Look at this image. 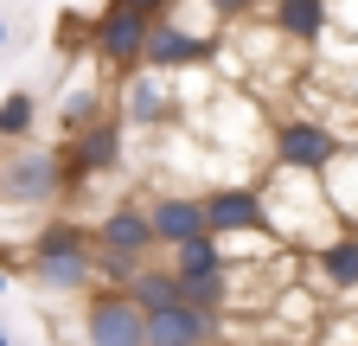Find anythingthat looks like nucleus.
I'll use <instances>...</instances> for the list:
<instances>
[{
    "mask_svg": "<svg viewBox=\"0 0 358 346\" xmlns=\"http://www.w3.org/2000/svg\"><path fill=\"white\" fill-rule=\"evenodd\" d=\"M26 276L45 295H90L96 289V237L77 219H52L26 237Z\"/></svg>",
    "mask_w": 358,
    "mask_h": 346,
    "instance_id": "f257e3e1",
    "label": "nucleus"
},
{
    "mask_svg": "<svg viewBox=\"0 0 358 346\" xmlns=\"http://www.w3.org/2000/svg\"><path fill=\"white\" fill-rule=\"evenodd\" d=\"M64 148L58 141H20L0 148V205L13 212H52L64 199Z\"/></svg>",
    "mask_w": 358,
    "mask_h": 346,
    "instance_id": "f03ea898",
    "label": "nucleus"
},
{
    "mask_svg": "<svg viewBox=\"0 0 358 346\" xmlns=\"http://www.w3.org/2000/svg\"><path fill=\"white\" fill-rule=\"evenodd\" d=\"M345 148H358V141L345 135V128H333L327 116L294 109V116H282V122H268V160L288 167V173H327Z\"/></svg>",
    "mask_w": 358,
    "mask_h": 346,
    "instance_id": "7ed1b4c3",
    "label": "nucleus"
},
{
    "mask_svg": "<svg viewBox=\"0 0 358 346\" xmlns=\"http://www.w3.org/2000/svg\"><path fill=\"white\" fill-rule=\"evenodd\" d=\"M154 26L160 20H141V13L115 7V0H103V13L90 20V58H96L103 71H115V83L134 77V71H148V39H154Z\"/></svg>",
    "mask_w": 358,
    "mask_h": 346,
    "instance_id": "20e7f679",
    "label": "nucleus"
},
{
    "mask_svg": "<svg viewBox=\"0 0 358 346\" xmlns=\"http://www.w3.org/2000/svg\"><path fill=\"white\" fill-rule=\"evenodd\" d=\"M58 148H64V180H71L64 199H77L90 180L122 173V160H128V122H122V116H103V122L77 128V135H64Z\"/></svg>",
    "mask_w": 358,
    "mask_h": 346,
    "instance_id": "39448f33",
    "label": "nucleus"
},
{
    "mask_svg": "<svg viewBox=\"0 0 358 346\" xmlns=\"http://www.w3.org/2000/svg\"><path fill=\"white\" fill-rule=\"evenodd\" d=\"M205 225H211V237H262L268 231V193L256 180L205 186Z\"/></svg>",
    "mask_w": 358,
    "mask_h": 346,
    "instance_id": "423d86ee",
    "label": "nucleus"
},
{
    "mask_svg": "<svg viewBox=\"0 0 358 346\" xmlns=\"http://www.w3.org/2000/svg\"><path fill=\"white\" fill-rule=\"evenodd\" d=\"M83 346H148V314L128 301V289L83 295Z\"/></svg>",
    "mask_w": 358,
    "mask_h": 346,
    "instance_id": "0eeeda50",
    "label": "nucleus"
},
{
    "mask_svg": "<svg viewBox=\"0 0 358 346\" xmlns=\"http://www.w3.org/2000/svg\"><path fill=\"white\" fill-rule=\"evenodd\" d=\"M217 52H224V32H192V26H179V20H160L154 39H148V71L186 77V71L217 64Z\"/></svg>",
    "mask_w": 358,
    "mask_h": 346,
    "instance_id": "6e6552de",
    "label": "nucleus"
},
{
    "mask_svg": "<svg viewBox=\"0 0 358 346\" xmlns=\"http://www.w3.org/2000/svg\"><path fill=\"white\" fill-rule=\"evenodd\" d=\"M90 237H96L103 256H134V263H154V250H160L141 199H115L109 212H96V219H90Z\"/></svg>",
    "mask_w": 358,
    "mask_h": 346,
    "instance_id": "1a4fd4ad",
    "label": "nucleus"
},
{
    "mask_svg": "<svg viewBox=\"0 0 358 346\" xmlns=\"http://www.w3.org/2000/svg\"><path fill=\"white\" fill-rule=\"evenodd\" d=\"M122 90V122H128V135H141V128H173V116H179V83L173 77H160V71H134V77H122L115 83Z\"/></svg>",
    "mask_w": 358,
    "mask_h": 346,
    "instance_id": "9d476101",
    "label": "nucleus"
},
{
    "mask_svg": "<svg viewBox=\"0 0 358 346\" xmlns=\"http://www.w3.org/2000/svg\"><path fill=\"white\" fill-rule=\"evenodd\" d=\"M141 205H148V225H154L160 250H179V244H192V237H211V225H205V193L160 186V193H148Z\"/></svg>",
    "mask_w": 358,
    "mask_h": 346,
    "instance_id": "9b49d317",
    "label": "nucleus"
},
{
    "mask_svg": "<svg viewBox=\"0 0 358 346\" xmlns=\"http://www.w3.org/2000/svg\"><path fill=\"white\" fill-rule=\"evenodd\" d=\"M307 263H313V276H320L327 295L358 301V231H352V225H339L327 244H313V250H307Z\"/></svg>",
    "mask_w": 358,
    "mask_h": 346,
    "instance_id": "f8f14e48",
    "label": "nucleus"
},
{
    "mask_svg": "<svg viewBox=\"0 0 358 346\" xmlns=\"http://www.w3.org/2000/svg\"><path fill=\"white\" fill-rule=\"evenodd\" d=\"M231 314H205V308H166L148 314V346H217Z\"/></svg>",
    "mask_w": 358,
    "mask_h": 346,
    "instance_id": "ddd939ff",
    "label": "nucleus"
},
{
    "mask_svg": "<svg viewBox=\"0 0 358 346\" xmlns=\"http://www.w3.org/2000/svg\"><path fill=\"white\" fill-rule=\"evenodd\" d=\"M268 26H275L288 46H320L333 32V0H268Z\"/></svg>",
    "mask_w": 358,
    "mask_h": 346,
    "instance_id": "4468645a",
    "label": "nucleus"
},
{
    "mask_svg": "<svg viewBox=\"0 0 358 346\" xmlns=\"http://www.w3.org/2000/svg\"><path fill=\"white\" fill-rule=\"evenodd\" d=\"M128 301H134L141 314H166V308H186V282H179L166 263H148L141 276L128 282Z\"/></svg>",
    "mask_w": 358,
    "mask_h": 346,
    "instance_id": "2eb2a0df",
    "label": "nucleus"
},
{
    "mask_svg": "<svg viewBox=\"0 0 358 346\" xmlns=\"http://www.w3.org/2000/svg\"><path fill=\"white\" fill-rule=\"evenodd\" d=\"M320 186H327V205H333V219L358 231V148H345L327 173H320Z\"/></svg>",
    "mask_w": 358,
    "mask_h": 346,
    "instance_id": "dca6fc26",
    "label": "nucleus"
},
{
    "mask_svg": "<svg viewBox=\"0 0 358 346\" xmlns=\"http://www.w3.org/2000/svg\"><path fill=\"white\" fill-rule=\"evenodd\" d=\"M166 270L173 276H217V270H231V244L224 237H192V244L166 250Z\"/></svg>",
    "mask_w": 358,
    "mask_h": 346,
    "instance_id": "f3484780",
    "label": "nucleus"
},
{
    "mask_svg": "<svg viewBox=\"0 0 358 346\" xmlns=\"http://www.w3.org/2000/svg\"><path fill=\"white\" fill-rule=\"evenodd\" d=\"M38 141V97L32 90H7L0 97V148Z\"/></svg>",
    "mask_w": 358,
    "mask_h": 346,
    "instance_id": "a211bd4d",
    "label": "nucleus"
},
{
    "mask_svg": "<svg viewBox=\"0 0 358 346\" xmlns=\"http://www.w3.org/2000/svg\"><path fill=\"white\" fill-rule=\"evenodd\" d=\"M90 122H103V83H77V90L58 103V128L64 135H77V128H90Z\"/></svg>",
    "mask_w": 358,
    "mask_h": 346,
    "instance_id": "6ab92c4d",
    "label": "nucleus"
},
{
    "mask_svg": "<svg viewBox=\"0 0 358 346\" xmlns=\"http://www.w3.org/2000/svg\"><path fill=\"white\" fill-rule=\"evenodd\" d=\"M275 314H282V321H294V327H301V340H313V321H320V308H313V295H307L301 282H288V289L275 295Z\"/></svg>",
    "mask_w": 358,
    "mask_h": 346,
    "instance_id": "aec40b11",
    "label": "nucleus"
},
{
    "mask_svg": "<svg viewBox=\"0 0 358 346\" xmlns=\"http://www.w3.org/2000/svg\"><path fill=\"white\" fill-rule=\"evenodd\" d=\"M256 7H268V0H205V13H211V20H250Z\"/></svg>",
    "mask_w": 358,
    "mask_h": 346,
    "instance_id": "412c9836",
    "label": "nucleus"
},
{
    "mask_svg": "<svg viewBox=\"0 0 358 346\" xmlns=\"http://www.w3.org/2000/svg\"><path fill=\"white\" fill-rule=\"evenodd\" d=\"M115 7L141 13V20H173V7H179V0H115Z\"/></svg>",
    "mask_w": 358,
    "mask_h": 346,
    "instance_id": "4be33fe9",
    "label": "nucleus"
},
{
    "mask_svg": "<svg viewBox=\"0 0 358 346\" xmlns=\"http://www.w3.org/2000/svg\"><path fill=\"white\" fill-rule=\"evenodd\" d=\"M333 32L358 39V0H333Z\"/></svg>",
    "mask_w": 358,
    "mask_h": 346,
    "instance_id": "5701e85b",
    "label": "nucleus"
},
{
    "mask_svg": "<svg viewBox=\"0 0 358 346\" xmlns=\"http://www.w3.org/2000/svg\"><path fill=\"white\" fill-rule=\"evenodd\" d=\"M7 289H13V276H7V263H0V295H7Z\"/></svg>",
    "mask_w": 358,
    "mask_h": 346,
    "instance_id": "b1692460",
    "label": "nucleus"
},
{
    "mask_svg": "<svg viewBox=\"0 0 358 346\" xmlns=\"http://www.w3.org/2000/svg\"><path fill=\"white\" fill-rule=\"evenodd\" d=\"M0 346H13V333H7V327H0Z\"/></svg>",
    "mask_w": 358,
    "mask_h": 346,
    "instance_id": "393cba45",
    "label": "nucleus"
},
{
    "mask_svg": "<svg viewBox=\"0 0 358 346\" xmlns=\"http://www.w3.org/2000/svg\"><path fill=\"white\" fill-rule=\"evenodd\" d=\"M0 46H7V20H0Z\"/></svg>",
    "mask_w": 358,
    "mask_h": 346,
    "instance_id": "a878e982",
    "label": "nucleus"
}]
</instances>
